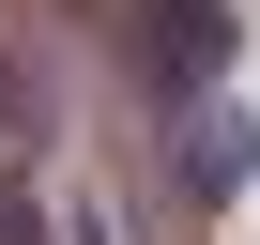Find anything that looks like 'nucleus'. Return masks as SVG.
I'll return each instance as SVG.
<instances>
[{
    "label": "nucleus",
    "mask_w": 260,
    "mask_h": 245,
    "mask_svg": "<svg viewBox=\"0 0 260 245\" xmlns=\"http://www.w3.org/2000/svg\"><path fill=\"white\" fill-rule=\"evenodd\" d=\"M77 245H107V215H77Z\"/></svg>",
    "instance_id": "f257e3e1"
}]
</instances>
